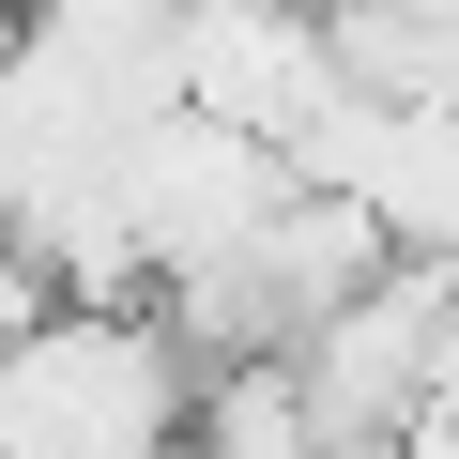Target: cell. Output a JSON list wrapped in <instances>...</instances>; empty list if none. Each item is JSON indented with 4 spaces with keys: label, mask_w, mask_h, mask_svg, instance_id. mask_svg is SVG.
<instances>
[{
    "label": "cell",
    "mask_w": 459,
    "mask_h": 459,
    "mask_svg": "<svg viewBox=\"0 0 459 459\" xmlns=\"http://www.w3.org/2000/svg\"><path fill=\"white\" fill-rule=\"evenodd\" d=\"M169 77H184V108L246 123V138H276V153H307V123L352 92L322 0H184V16H169Z\"/></svg>",
    "instance_id": "1"
},
{
    "label": "cell",
    "mask_w": 459,
    "mask_h": 459,
    "mask_svg": "<svg viewBox=\"0 0 459 459\" xmlns=\"http://www.w3.org/2000/svg\"><path fill=\"white\" fill-rule=\"evenodd\" d=\"M444 291H459V261H383V276H368L337 322H307V337H291V383H307L322 444H398V429L429 413Z\"/></svg>",
    "instance_id": "2"
},
{
    "label": "cell",
    "mask_w": 459,
    "mask_h": 459,
    "mask_svg": "<svg viewBox=\"0 0 459 459\" xmlns=\"http://www.w3.org/2000/svg\"><path fill=\"white\" fill-rule=\"evenodd\" d=\"M307 184L368 199L398 261H459V108H383V92H337L291 153Z\"/></svg>",
    "instance_id": "3"
},
{
    "label": "cell",
    "mask_w": 459,
    "mask_h": 459,
    "mask_svg": "<svg viewBox=\"0 0 459 459\" xmlns=\"http://www.w3.org/2000/svg\"><path fill=\"white\" fill-rule=\"evenodd\" d=\"M47 322H77V291H62V261L31 246V230H0V352H31Z\"/></svg>",
    "instance_id": "4"
},
{
    "label": "cell",
    "mask_w": 459,
    "mask_h": 459,
    "mask_svg": "<svg viewBox=\"0 0 459 459\" xmlns=\"http://www.w3.org/2000/svg\"><path fill=\"white\" fill-rule=\"evenodd\" d=\"M429 413H459V291H444V352H429Z\"/></svg>",
    "instance_id": "5"
},
{
    "label": "cell",
    "mask_w": 459,
    "mask_h": 459,
    "mask_svg": "<svg viewBox=\"0 0 459 459\" xmlns=\"http://www.w3.org/2000/svg\"><path fill=\"white\" fill-rule=\"evenodd\" d=\"M398 459H459V413H413V429H398Z\"/></svg>",
    "instance_id": "6"
}]
</instances>
